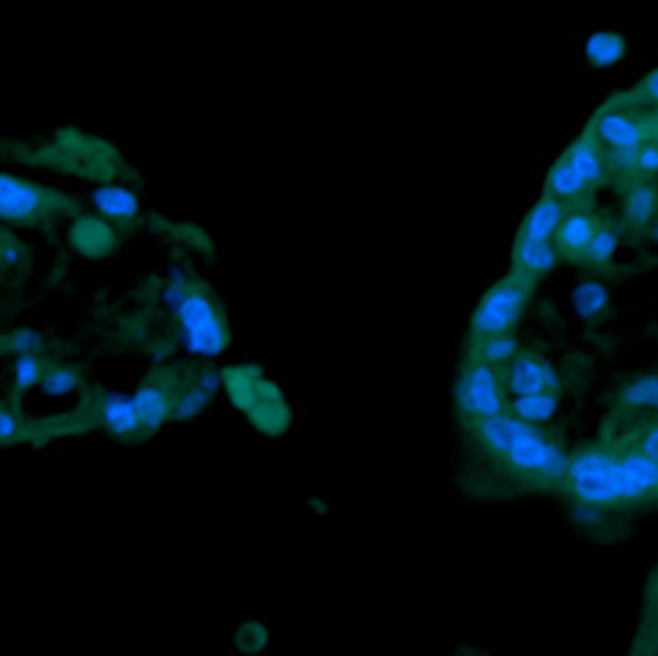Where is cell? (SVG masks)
<instances>
[{
  "label": "cell",
  "mask_w": 658,
  "mask_h": 656,
  "mask_svg": "<svg viewBox=\"0 0 658 656\" xmlns=\"http://www.w3.org/2000/svg\"><path fill=\"white\" fill-rule=\"evenodd\" d=\"M222 385L239 410L267 435H279L287 428V405L277 385L269 383L257 367H229L222 372Z\"/></svg>",
  "instance_id": "1"
},
{
  "label": "cell",
  "mask_w": 658,
  "mask_h": 656,
  "mask_svg": "<svg viewBox=\"0 0 658 656\" xmlns=\"http://www.w3.org/2000/svg\"><path fill=\"white\" fill-rule=\"evenodd\" d=\"M186 350L214 357L229 347V330L214 297L199 285H189L174 307Z\"/></svg>",
  "instance_id": "2"
},
{
  "label": "cell",
  "mask_w": 658,
  "mask_h": 656,
  "mask_svg": "<svg viewBox=\"0 0 658 656\" xmlns=\"http://www.w3.org/2000/svg\"><path fill=\"white\" fill-rule=\"evenodd\" d=\"M618 455L608 448H586L568 460L566 481L578 503L606 508L621 503L616 486Z\"/></svg>",
  "instance_id": "3"
},
{
  "label": "cell",
  "mask_w": 658,
  "mask_h": 656,
  "mask_svg": "<svg viewBox=\"0 0 658 656\" xmlns=\"http://www.w3.org/2000/svg\"><path fill=\"white\" fill-rule=\"evenodd\" d=\"M71 207V202H66L61 194L51 192L46 186L18 179V176L0 174V219L33 224Z\"/></svg>",
  "instance_id": "4"
},
{
  "label": "cell",
  "mask_w": 658,
  "mask_h": 656,
  "mask_svg": "<svg viewBox=\"0 0 658 656\" xmlns=\"http://www.w3.org/2000/svg\"><path fill=\"white\" fill-rule=\"evenodd\" d=\"M525 305H528V285L523 277H510L490 287L478 302L473 312V332L475 337L498 335V332H510L523 317Z\"/></svg>",
  "instance_id": "5"
},
{
  "label": "cell",
  "mask_w": 658,
  "mask_h": 656,
  "mask_svg": "<svg viewBox=\"0 0 658 656\" xmlns=\"http://www.w3.org/2000/svg\"><path fill=\"white\" fill-rule=\"evenodd\" d=\"M460 410L465 418L473 423L493 415L503 413L505 410V385L500 383L498 372L488 362H470L460 375L458 390H455Z\"/></svg>",
  "instance_id": "6"
},
{
  "label": "cell",
  "mask_w": 658,
  "mask_h": 656,
  "mask_svg": "<svg viewBox=\"0 0 658 656\" xmlns=\"http://www.w3.org/2000/svg\"><path fill=\"white\" fill-rule=\"evenodd\" d=\"M510 471L533 478H566L568 458L556 443L545 438L538 428H530L508 453L503 455Z\"/></svg>",
  "instance_id": "7"
},
{
  "label": "cell",
  "mask_w": 658,
  "mask_h": 656,
  "mask_svg": "<svg viewBox=\"0 0 658 656\" xmlns=\"http://www.w3.org/2000/svg\"><path fill=\"white\" fill-rule=\"evenodd\" d=\"M616 486L623 501L651 496L658 491V463L646 453H626L616 460Z\"/></svg>",
  "instance_id": "8"
},
{
  "label": "cell",
  "mask_w": 658,
  "mask_h": 656,
  "mask_svg": "<svg viewBox=\"0 0 658 656\" xmlns=\"http://www.w3.org/2000/svg\"><path fill=\"white\" fill-rule=\"evenodd\" d=\"M596 134L606 146H611L613 154L621 159H628L633 164L638 146L646 144L648 134L633 116L621 114V111H603L596 119Z\"/></svg>",
  "instance_id": "9"
},
{
  "label": "cell",
  "mask_w": 658,
  "mask_h": 656,
  "mask_svg": "<svg viewBox=\"0 0 658 656\" xmlns=\"http://www.w3.org/2000/svg\"><path fill=\"white\" fill-rule=\"evenodd\" d=\"M503 385L513 398H518V395L540 393V390H556L558 375L556 370L545 360H540V357L515 355L513 360L508 362Z\"/></svg>",
  "instance_id": "10"
},
{
  "label": "cell",
  "mask_w": 658,
  "mask_h": 656,
  "mask_svg": "<svg viewBox=\"0 0 658 656\" xmlns=\"http://www.w3.org/2000/svg\"><path fill=\"white\" fill-rule=\"evenodd\" d=\"M174 400L176 393L164 380H151V383L141 385L139 393L134 395V403L144 435L156 433L174 415Z\"/></svg>",
  "instance_id": "11"
},
{
  "label": "cell",
  "mask_w": 658,
  "mask_h": 656,
  "mask_svg": "<svg viewBox=\"0 0 658 656\" xmlns=\"http://www.w3.org/2000/svg\"><path fill=\"white\" fill-rule=\"evenodd\" d=\"M101 420L106 430L114 438L134 440L144 435L141 428L139 413H136L134 398H124V395H106L101 400Z\"/></svg>",
  "instance_id": "12"
},
{
  "label": "cell",
  "mask_w": 658,
  "mask_h": 656,
  "mask_svg": "<svg viewBox=\"0 0 658 656\" xmlns=\"http://www.w3.org/2000/svg\"><path fill=\"white\" fill-rule=\"evenodd\" d=\"M558 262V247L553 239H533L520 234L515 242V267L523 277H540L548 274Z\"/></svg>",
  "instance_id": "13"
},
{
  "label": "cell",
  "mask_w": 658,
  "mask_h": 656,
  "mask_svg": "<svg viewBox=\"0 0 658 656\" xmlns=\"http://www.w3.org/2000/svg\"><path fill=\"white\" fill-rule=\"evenodd\" d=\"M222 388V372H201L199 378L184 390V393L176 395L174 400V418L176 420H189L196 418L206 405L211 403V398L216 395V390Z\"/></svg>",
  "instance_id": "14"
},
{
  "label": "cell",
  "mask_w": 658,
  "mask_h": 656,
  "mask_svg": "<svg viewBox=\"0 0 658 656\" xmlns=\"http://www.w3.org/2000/svg\"><path fill=\"white\" fill-rule=\"evenodd\" d=\"M563 222V204L561 199L556 197H543L525 217L523 229L520 234L523 237H533V239H553V234L558 232Z\"/></svg>",
  "instance_id": "15"
},
{
  "label": "cell",
  "mask_w": 658,
  "mask_h": 656,
  "mask_svg": "<svg viewBox=\"0 0 658 656\" xmlns=\"http://www.w3.org/2000/svg\"><path fill=\"white\" fill-rule=\"evenodd\" d=\"M596 229H598V224L593 222V217H588V214H583V212L568 214V217H563L561 227H558V232H556L558 249L566 254H571V257H576V254H586V249H588V244H591Z\"/></svg>",
  "instance_id": "16"
},
{
  "label": "cell",
  "mask_w": 658,
  "mask_h": 656,
  "mask_svg": "<svg viewBox=\"0 0 658 656\" xmlns=\"http://www.w3.org/2000/svg\"><path fill=\"white\" fill-rule=\"evenodd\" d=\"M93 202L108 219H116L121 224H129L139 217V199L124 186H103L93 194Z\"/></svg>",
  "instance_id": "17"
},
{
  "label": "cell",
  "mask_w": 658,
  "mask_h": 656,
  "mask_svg": "<svg viewBox=\"0 0 658 656\" xmlns=\"http://www.w3.org/2000/svg\"><path fill=\"white\" fill-rule=\"evenodd\" d=\"M658 212V192L646 181H638L626 192L623 199V217L633 227H646L656 219Z\"/></svg>",
  "instance_id": "18"
},
{
  "label": "cell",
  "mask_w": 658,
  "mask_h": 656,
  "mask_svg": "<svg viewBox=\"0 0 658 656\" xmlns=\"http://www.w3.org/2000/svg\"><path fill=\"white\" fill-rule=\"evenodd\" d=\"M510 413L530 425L548 423V420L556 418L558 413L556 390H540V393L518 395V398L513 400V405H510Z\"/></svg>",
  "instance_id": "19"
},
{
  "label": "cell",
  "mask_w": 658,
  "mask_h": 656,
  "mask_svg": "<svg viewBox=\"0 0 658 656\" xmlns=\"http://www.w3.org/2000/svg\"><path fill=\"white\" fill-rule=\"evenodd\" d=\"M545 189H548V194L556 199H576L581 197L583 192L588 189V181L583 179L581 174H578L576 169H573L571 161L563 156L561 161H558L556 166H553L551 171H548V179H545Z\"/></svg>",
  "instance_id": "20"
},
{
  "label": "cell",
  "mask_w": 658,
  "mask_h": 656,
  "mask_svg": "<svg viewBox=\"0 0 658 656\" xmlns=\"http://www.w3.org/2000/svg\"><path fill=\"white\" fill-rule=\"evenodd\" d=\"M566 159L571 161L573 169H576L578 174L588 181V186L598 184V181L603 179V174H606L603 156L598 154V149H596V144H593L591 136H583V139H578L576 144L571 146V151L566 154Z\"/></svg>",
  "instance_id": "21"
},
{
  "label": "cell",
  "mask_w": 658,
  "mask_h": 656,
  "mask_svg": "<svg viewBox=\"0 0 658 656\" xmlns=\"http://www.w3.org/2000/svg\"><path fill=\"white\" fill-rule=\"evenodd\" d=\"M626 56V38L621 33L601 31L593 33L586 43V58L598 68H606L618 63Z\"/></svg>",
  "instance_id": "22"
},
{
  "label": "cell",
  "mask_w": 658,
  "mask_h": 656,
  "mask_svg": "<svg viewBox=\"0 0 658 656\" xmlns=\"http://www.w3.org/2000/svg\"><path fill=\"white\" fill-rule=\"evenodd\" d=\"M571 300L578 317H583V320H596L601 312H606L608 290L601 282H596V279H588V282H581L578 287H573Z\"/></svg>",
  "instance_id": "23"
},
{
  "label": "cell",
  "mask_w": 658,
  "mask_h": 656,
  "mask_svg": "<svg viewBox=\"0 0 658 656\" xmlns=\"http://www.w3.org/2000/svg\"><path fill=\"white\" fill-rule=\"evenodd\" d=\"M621 405L631 410H653L658 408V375H641L626 383L618 393Z\"/></svg>",
  "instance_id": "24"
},
{
  "label": "cell",
  "mask_w": 658,
  "mask_h": 656,
  "mask_svg": "<svg viewBox=\"0 0 658 656\" xmlns=\"http://www.w3.org/2000/svg\"><path fill=\"white\" fill-rule=\"evenodd\" d=\"M518 355V340L510 332H498V335L480 337V357L488 365H508Z\"/></svg>",
  "instance_id": "25"
},
{
  "label": "cell",
  "mask_w": 658,
  "mask_h": 656,
  "mask_svg": "<svg viewBox=\"0 0 658 656\" xmlns=\"http://www.w3.org/2000/svg\"><path fill=\"white\" fill-rule=\"evenodd\" d=\"M43 372H46V367H43L41 357H38L36 352H23V355L16 360V367H13L16 388L18 390L33 388V385H38L43 380Z\"/></svg>",
  "instance_id": "26"
},
{
  "label": "cell",
  "mask_w": 658,
  "mask_h": 656,
  "mask_svg": "<svg viewBox=\"0 0 658 656\" xmlns=\"http://www.w3.org/2000/svg\"><path fill=\"white\" fill-rule=\"evenodd\" d=\"M618 247V234L611 227H598L593 234L591 244L586 249V257L591 264H608L616 254Z\"/></svg>",
  "instance_id": "27"
},
{
  "label": "cell",
  "mask_w": 658,
  "mask_h": 656,
  "mask_svg": "<svg viewBox=\"0 0 658 656\" xmlns=\"http://www.w3.org/2000/svg\"><path fill=\"white\" fill-rule=\"evenodd\" d=\"M41 385L46 395H68L71 390H76L78 372L73 367H51L43 372Z\"/></svg>",
  "instance_id": "28"
},
{
  "label": "cell",
  "mask_w": 658,
  "mask_h": 656,
  "mask_svg": "<svg viewBox=\"0 0 658 656\" xmlns=\"http://www.w3.org/2000/svg\"><path fill=\"white\" fill-rule=\"evenodd\" d=\"M76 234H81V237H76V244L81 249H86L88 242H93L91 249H88L91 254H106L108 249H111L103 244V239H108V234L111 232H108L98 219H83V224L76 229Z\"/></svg>",
  "instance_id": "29"
},
{
  "label": "cell",
  "mask_w": 658,
  "mask_h": 656,
  "mask_svg": "<svg viewBox=\"0 0 658 656\" xmlns=\"http://www.w3.org/2000/svg\"><path fill=\"white\" fill-rule=\"evenodd\" d=\"M6 347L16 355H23V352H38L43 347V337L33 330H21L8 335Z\"/></svg>",
  "instance_id": "30"
},
{
  "label": "cell",
  "mask_w": 658,
  "mask_h": 656,
  "mask_svg": "<svg viewBox=\"0 0 658 656\" xmlns=\"http://www.w3.org/2000/svg\"><path fill=\"white\" fill-rule=\"evenodd\" d=\"M21 435L23 430L18 415L6 405H0V445L16 443V440H21Z\"/></svg>",
  "instance_id": "31"
},
{
  "label": "cell",
  "mask_w": 658,
  "mask_h": 656,
  "mask_svg": "<svg viewBox=\"0 0 658 656\" xmlns=\"http://www.w3.org/2000/svg\"><path fill=\"white\" fill-rule=\"evenodd\" d=\"M633 166L643 174H658V144H641L636 156H633Z\"/></svg>",
  "instance_id": "32"
},
{
  "label": "cell",
  "mask_w": 658,
  "mask_h": 656,
  "mask_svg": "<svg viewBox=\"0 0 658 656\" xmlns=\"http://www.w3.org/2000/svg\"><path fill=\"white\" fill-rule=\"evenodd\" d=\"M247 641H254V651H262L264 644H267V631H264V626L259 624L242 626V631H239V649H244Z\"/></svg>",
  "instance_id": "33"
},
{
  "label": "cell",
  "mask_w": 658,
  "mask_h": 656,
  "mask_svg": "<svg viewBox=\"0 0 658 656\" xmlns=\"http://www.w3.org/2000/svg\"><path fill=\"white\" fill-rule=\"evenodd\" d=\"M641 453H646L648 458H651V460H656V463H658V423L653 425V428L648 430L646 435H643Z\"/></svg>",
  "instance_id": "34"
},
{
  "label": "cell",
  "mask_w": 658,
  "mask_h": 656,
  "mask_svg": "<svg viewBox=\"0 0 658 656\" xmlns=\"http://www.w3.org/2000/svg\"><path fill=\"white\" fill-rule=\"evenodd\" d=\"M641 91L646 93L648 99H651V101H656V104H658V71H653L651 76H648L646 81H643Z\"/></svg>",
  "instance_id": "35"
},
{
  "label": "cell",
  "mask_w": 658,
  "mask_h": 656,
  "mask_svg": "<svg viewBox=\"0 0 658 656\" xmlns=\"http://www.w3.org/2000/svg\"><path fill=\"white\" fill-rule=\"evenodd\" d=\"M653 239H656V242H658V217L656 219H653Z\"/></svg>",
  "instance_id": "36"
}]
</instances>
